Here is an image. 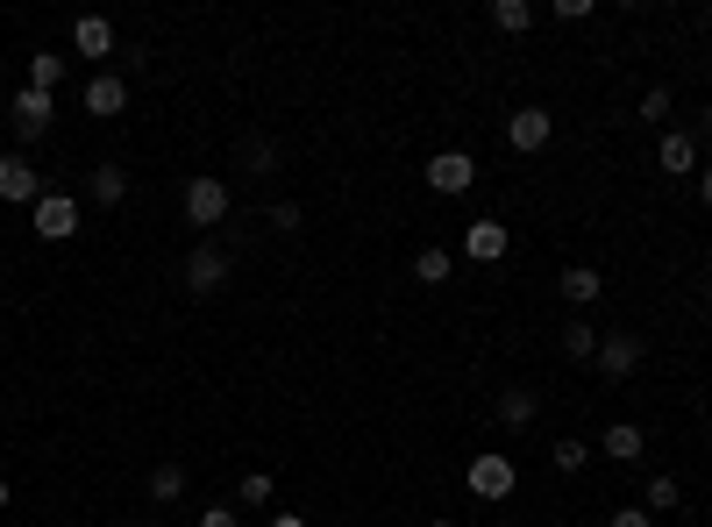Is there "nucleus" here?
<instances>
[{
    "instance_id": "21",
    "label": "nucleus",
    "mask_w": 712,
    "mask_h": 527,
    "mask_svg": "<svg viewBox=\"0 0 712 527\" xmlns=\"http://www.w3.org/2000/svg\"><path fill=\"white\" fill-rule=\"evenodd\" d=\"M178 492H186V471H178V463H157V471H150V499H164V506H172Z\"/></svg>"
},
{
    "instance_id": "19",
    "label": "nucleus",
    "mask_w": 712,
    "mask_h": 527,
    "mask_svg": "<svg viewBox=\"0 0 712 527\" xmlns=\"http://www.w3.org/2000/svg\"><path fill=\"white\" fill-rule=\"evenodd\" d=\"M492 22L506 29V36H527V29H535V8H527V0H492Z\"/></svg>"
},
{
    "instance_id": "18",
    "label": "nucleus",
    "mask_w": 712,
    "mask_h": 527,
    "mask_svg": "<svg viewBox=\"0 0 712 527\" xmlns=\"http://www.w3.org/2000/svg\"><path fill=\"white\" fill-rule=\"evenodd\" d=\"M121 193H129V172H121V164H94V200L121 207Z\"/></svg>"
},
{
    "instance_id": "11",
    "label": "nucleus",
    "mask_w": 712,
    "mask_h": 527,
    "mask_svg": "<svg viewBox=\"0 0 712 527\" xmlns=\"http://www.w3.org/2000/svg\"><path fill=\"white\" fill-rule=\"evenodd\" d=\"M121 108H129V86H121L114 72H100V79L86 86V114H121Z\"/></svg>"
},
{
    "instance_id": "10",
    "label": "nucleus",
    "mask_w": 712,
    "mask_h": 527,
    "mask_svg": "<svg viewBox=\"0 0 712 527\" xmlns=\"http://www.w3.org/2000/svg\"><path fill=\"white\" fill-rule=\"evenodd\" d=\"M463 250H471V264H499V257H506V229H499V221H471Z\"/></svg>"
},
{
    "instance_id": "32",
    "label": "nucleus",
    "mask_w": 712,
    "mask_h": 527,
    "mask_svg": "<svg viewBox=\"0 0 712 527\" xmlns=\"http://www.w3.org/2000/svg\"><path fill=\"white\" fill-rule=\"evenodd\" d=\"M0 514H8V477H0Z\"/></svg>"
},
{
    "instance_id": "24",
    "label": "nucleus",
    "mask_w": 712,
    "mask_h": 527,
    "mask_svg": "<svg viewBox=\"0 0 712 527\" xmlns=\"http://www.w3.org/2000/svg\"><path fill=\"white\" fill-rule=\"evenodd\" d=\"M584 457H592V449H584L578 435H570V442H556V449H549V463H556V471H563V477H570V471H584Z\"/></svg>"
},
{
    "instance_id": "8",
    "label": "nucleus",
    "mask_w": 712,
    "mask_h": 527,
    "mask_svg": "<svg viewBox=\"0 0 712 527\" xmlns=\"http://www.w3.org/2000/svg\"><path fill=\"white\" fill-rule=\"evenodd\" d=\"M549 108H521V114H513V122H506V143L513 150H541V143H549Z\"/></svg>"
},
{
    "instance_id": "28",
    "label": "nucleus",
    "mask_w": 712,
    "mask_h": 527,
    "mask_svg": "<svg viewBox=\"0 0 712 527\" xmlns=\"http://www.w3.org/2000/svg\"><path fill=\"white\" fill-rule=\"evenodd\" d=\"M200 527H242V520H235V506H207Z\"/></svg>"
},
{
    "instance_id": "26",
    "label": "nucleus",
    "mask_w": 712,
    "mask_h": 527,
    "mask_svg": "<svg viewBox=\"0 0 712 527\" xmlns=\"http://www.w3.org/2000/svg\"><path fill=\"white\" fill-rule=\"evenodd\" d=\"M662 114H670V86H648L642 94V122H662Z\"/></svg>"
},
{
    "instance_id": "27",
    "label": "nucleus",
    "mask_w": 712,
    "mask_h": 527,
    "mask_svg": "<svg viewBox=\"0 0 712 527\" xmlns=\"http://www.w3.org/2000/svg\"><path fill=\"white\" fill-rule=\"evenodd\" d=\"M242 506H271V477H264V471L242 477Z\"/></svg>"
},
{
    "instance_id": "3",
    "label": "nucleus",
    "mask_w": 712,
    "mask_h": 527,
    "mask_svg": "<svg viewBox=\"0 0 712 527\" xmlns=\"http://www.w3.org/2000/svg\"><path fill=\"white\" fill-rule=\"evenodd\" d=\"M428 186L435 193H471L478 186V157L471 150H442V157H428Z\"/></svg>"
},
{
    "instance_id": "30",
    "label": "nucleus",
    "mask_w": 712,
    "mask_h": 527,
    "mask_svg": "<svg viewBox=\"0 0 712 527\" xmlns=\"http://www.w3.org/2000/svg\"><path fill=\"white\" fill-rule=\"evenodd\" d=\"M699 200L712 207V164H699Z\"/></svg>"
},
{
    "instance_id": "5",
    "label": "nucleus",
    "mask_w": 712,
    "mask_h": 527,
    "mask_svg": "<svg viewBox=\"0 0 712 527\" xmlns=\"http://www.w3.org/2000/svg\"><path fill=\"white\" fill-rule=\"evenodd\" d=\"M221 278H229V250L200 243V250L186 257V293H221Z\"/></svg>"
},
{
    "instance_id": "9",
    "label": "nucleus",
    "mask_w": 712,
    "mask_h": 527,
    "mask_svg": "<svg viewBox=\"0 0 712 527\" xmlns=\"http://www.w3.org/2000/svg\"><path fill=\"white\" fill-rule=\"evenodd\" d=\"M72 43H79V57H108L114 51V22L108 14H79V22H72Z\"/></svg>"
},
{
    "instance_id": "31",
    "label": "nucleus",
    "mask_w": 712,
    "mask_h": 527,
    "mask_svg": "<svg viewBox=\"0 0 712 527\" xmlns=\"http://www.w3.org/2000/svg\"><path fill=\"white\" fill-rule=\"evenodd\" d=\"M271 527H307V514H271Z\"/></svg>"
},
{
    "instance_id": "13",
    "label": "nucleus",
    "mask_w": 712,
    "mask_h": 527,
    "mask_svg": "<svg viewBox=\"0 0 712 527\" xmlns=\"http://www.w3.org/2000/svg\"><path fill=\"white\" fill-rule=\"evenodd\" d=\"M541 414V399L527 393V385H513V393H499V428H527V420Z\"/></svg>"
},
{
    "instance_id": "16",
    "label": "nucleus",
    "mask_w": 712,
    "mask_h": 527,
    "mask_svg": "<svg viewBox=\"0 0 712 527\" xmlns=\"http://www.w3.org/2000/svg\"><path fill=\"white\" fill-rule=\"evenodd\" d=\"M57 86H65V57L36 51V57H29V94H57Z\"/></svg>"
},
{
    "instance_id": "34",
    "label": "nucleus",
    "mask_w": 712,
    "mask_h": 527,
    "mask_svg": "<svg viewBox=\"0 0 712 527\" xmlns=\"http://www.w3.org/2000/svg\"><path fill=\"white\" fill-rule=\"evenodd\" d=\"M428 527H449V520H428Z\"/></svg>"
},
{
    "instance_id": "20",
    "label": "nucleus",
    "mask_w": 712,
    "mask_h": 527,
    "mask_svg": "<svg viewBox=\"0 0 712 527\" xmlns=\"http://www.w3.org/2000/svg\"><path fill=\"white\" fill-rule=\"evenodd\" d=\"M563 356H578V364H584V356H599V336H592V321H584V314L563 328Z\"/></svg>"
},
{
    "instance_id": "14",
    "label": "nucleus",
    "mask_w": 712,
    "mask_h": 527,
    "mask_svg": "<svg viewBox=\"0 0 712 527\" xmlns=\"http://www.w3.org/2000/svg\"><path fill=\"white\" fill-rule=\"evenodd\" d=\"M599 293H605V278H599L592 264H570V271H563V299H570V307H592Z\"/></svg>"
},
{
    "instance_id": "17",
    "label": "nucleus",
    "mask_w": 712,
    "mask_h": 527,
    "mask_svg": "<svg viewBox=\"0 0 712 527\" xmlns=\"http://www.w3.org/2000/svg\"><path fill=\"white\" fill-rule=\"evenodd\" d=\"M605 457L613 463H642V428H634V420H613V428H605Z\"/></svg>"
},
{
    "instance_id": "35",
    "label": "nucleus",
    "mask_w": 712,
    "mask_h": 527,
    "mask_svg": "<svg viewBox=\"0 0 712 527\" xmlns=\"http://www.w3.org/2000/svg\"><path fill=\"white\" fill-rule=\"evenodd\" d=\"M157 527H164V520H157Z\"/></svg>"
},
{
    "instance_id": "6",
    "label": "nucleus",
    "mask_w": 712,
    "mask_h": 527,
    "mask_svg": "<svg viewBox=\"0 0 712 527\" xmlns=\"http://www.w3.org/2000/svg\"><path fill=\"white\" fill-rule=\"evenodd\" d=\"M599 371L605 378H634L642 371V336H599Z\"/></svg>"
},
{
    "instance_id": "25",
    "label": "nucleus",
    "mask_w": 712,
    "mask_h": 527,
    "mask_svg": "<svg viewBox=\"0 0 712 527\" xmlns=\"http://www.w3.org/2000/svg\"><path fill=\"white\" fill-rule=\"evenodd\" d=\"M677 499H684V492H677V477H656V485H648V514H670Z\"/></svg>"
},
{
    "instance_id": "22",
    "label": "nucleus",
    "mask_w": 712,
    "mask_h": 527,
    "mask_svg": "<svg viewBox=\"0 0 712 527\" xmlns=\"http://www.w3.org/2000/svg\"><path fill=\"white\" fill-rule=\"evenodd\" d=\"M235 157L250 164V172H271V164H278V150H271L264 135H242V143H235Z\"/></svg>"
},
{
    "instance_id": "29",
    "label": "nucleus",
    "mask_w": 712,
    "mask_h": 527,
    "mask_svg": "<svg viewBox=\"0 0 712 527\" xmlns=\"http://www.w3.org/2000/svg\"><path fill=\"white\" fill-rule=\"evenodd\" d=\"M605 527H656V514H642V506H627V514H613Z\"/></svg>"
},
{
    "instance_id": "2",
    "label": "nucleus",
    "mask_w": 712,
    "mask_h": 527,
    "mask_svg": "<svg viewBox=\"0 0 712 527\" xmlns=\"http://www.w3.org/2000/svg\"><path fill=\"white\" fill-rule=\"evenodd\" d=\"M0 200H8V207H36V200H43L36 164H29V157H14V150L0 157Z\"/></svg>"
},
{
    "instance_id": "1",
    "label": "nucleus",
    "mask_w": 712,
    "mask_h": 527,
    "mask_svg": "<svg viewBox=\"0 0 712 527\" xmlns=\"http://www.w3.org/2000/svg\"><path fill=\"white\" fill-rule=\"evenodd\" d=\"M221 215H229V186H221V178H186V221L193 229H215Z\"/></svg>"
},
{
    "instance_id": "15",
    "label": "nucleus",
    "mask_w": 712,
    "mask_h": 527,
    "mask_svg": "<svg viewBox=\"0 0 712 527\" xmlns=\"http://www.w3.org/2000/svg\"><path fill=\"white\" fill-rule=\"evenodd\" d=\"M656 164H662V172H677V178H684V172H699V143H691V135H662Z\"/></svg>"
},
{
    "instance_id": "7",
    "label": "nucleus",
    "mask_w": 712,
    "mask_h": 527,
    "mask_svg": "<svg viewBox=\"0 0 712 527\" xmlns=\"http://www.w3.org/2000/svg\"><path fill=\"white\" fill-rule=\"evenodd\" d=\"M471 492L478 499H506L513 492V457H471Z\"/></svg>"
},
{
    "instance_id": "33",
    "label": "nucleus",
    "mask_w": 712,
    "mask_h": 527,
    "mask_svg": "<svg viewBox=\"0 0 712 527\" xmlns=\"http://www.w3.org/2000/svg\"><path fill=\"white\" fill-rule=\"evenodd\" d=\"M699 129H705V135H712V108H705V114H699Z\"/></svg>"
},
{
    "instance_id": "23",
    "label": "nucleus",
    "mask_w": 712,
    "mask_h": 527,
    "mask_svg": "<svg viewBox=\"0 0 712 527\" xmlns=\"http://www.w3.org/2000/svg\"><path fill=\"white\" fill-rule=\"evenodd\" d=\"M414 278L420 285H442L449 278V250H420V257H414Z\"/></svg>"
},
{
    "instance_id": "12",
    "label": "nucleus",
    "mask_w": 712,
    "mask_h": 527,
    "mask_svg": "<svg viewBox=\"0 0 712 527\" xmlns=\"http://www.w3.org/2000/svg\"><path fill=\"white\" fill-rule=\"evenodd\" d=\"M51 114H57L51 94H22V100H14V129H22V135H43V129H51Z\"/></svg>"
},
{
    "instance_id": "4",
    "label": "nucleus",
    "mask_w": 712,
    "mask_h": 527,
    "mask_svg": "<svg viewBox=\"0 0 712 527\" xmlns=\"http://www.w3.org/2000/svg\"><path fill=\"white\" fill-rule=\"evenodd\" d=\"M36 235H43V243L79 235V207H72V193H43V200H36Z\"/></svg>"
}]
</instances>
